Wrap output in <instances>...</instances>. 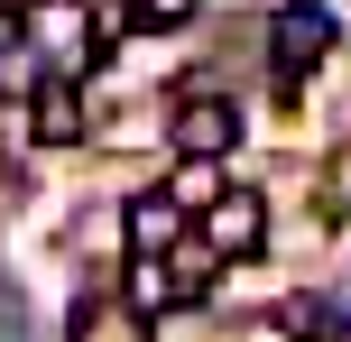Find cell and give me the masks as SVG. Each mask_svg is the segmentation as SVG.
Returning <instances> with one entry per match:
<instances>
[{
  "label": "cell",
  "instance_id": "obj_1",
  "mask_svg": "<svg viewBox=\"0 0 351 342\" xmlns=\"http://www.w3.org/2000/svg\"><path fill=\"white\" fill-rule=\"evenodd\" d=\"M333 47V19L315 10V0H287L278 19H268V56H278V74L296 84V74H315V56Z\"/></svg>",
  "mask_w": 351,
  "mask_h": 342
},
{
  "label": "cell",
  "instance_id": "obj_7",
  "mask_svg": "<svg viewBox=\"0 0 351 342\" xmlns=\"http://www.w3.org/2000/svg\"><path fill=\"white\" fill-rule=\"evenodd\" d=\"M167 195H176V204H185V213H194V222H204V213H213V204H222V195H231V185H222V158H185V167H176V176H167Z\"/></svg>",
  "mask_w": 351,
  "mask_h": 342
},
{
  "label": "cell",
  "instance_id": "obj_9",
  "mask_svg": "<svg viewBox=\"0 0 351 342\" xmlns=\"http://www.w3.org/2000/svg\"><path fill=\"white\" fill-rule=\"evenodd\" d=\"M194 0H130V28H185Z\"/></svg>",
  "mask_w": 351,
  "mask_h": 342
},
{
  "label": "cell",
  "instance_id": "obj_2",
  "mask_svg": "<svg viewBox=\"0 0 351 342\" xmlns=\"http://www.w3.org/2000/svg\"><path fill=\"white\" fill-rule=\"evenodd\" d=\"M241 148V111L222 102V93H204V102H176V158H231Z\"/></svg>",
  "mask_w": 351,
  "mask_h": 342
},
{
  "label": "cell",
  "instance_id": "obj_8",
  "mask_svg": "<svg viewBox=\"0 0 351 342\" xmlns=\"http://www.w3.org/2000/svg\"><path fill=\"white\" fill-rule=\"evenodd\" d=\"M130 306H139V315H167V306H185V278H176L167 259H139V278H130Z\"/></svg>",
  "mask_w": 351,
  "mask_h": 342
},
{
  "label": "cell",
  "instance_id": "obj_5",
  "mask_svg": "<svg viewBox=\"0 0 351 342\" xmlns=\"http://www.w3.org/2000/svg\"><path fill=\"white\" fill-rule=\"evenodd\" d=\"M28 139H47V148L84 139V102H74V84H65V74H47V84L28 93Z\"/></svg>",
  "mask_w": 351,
  "mask_h": 342
},
{
  "label": "cell",
  "instance_id": "obj_3",
  "mask_svg": "<svg viewBox=\"0 0 351 342\" xmlns=\"http://www.w3.org/2000/svg\"><path fill=\"white\" fill-rule=\"evenodd\" d=\"M194 232H204V250H213V259H250V250H259V241H268V204L231 185V195L213 204V213L194 222Z\"/></svg>",
  "mask_w": 351,
  "mask_h": 342
},
{
  "label": "cell",
  "instance_id": "obj_6",
  "mask_svg": "<svg viewBox=\"0 0 351 342\" xmlns=\"http://www.w3.org/2000/svg\"><path fill=\"white\" fill-rule=\"evenodd\" d=\"M74 342H148V315L121 296H84L74 306Z\"/></svg>",
  "mask_w": 351,
  "mask_h": 342
},
{
  "label": "cell",
  "instance_id": "obj_4",
  "mask_svg": "<svg viewBox=\"0 0 351 342\" xmlns=\"http://www.w3.org/2000/svg\"><path fill=\"white\" fill-rule=\"evenodd\" d=\"M185 204H176L167 195V185H158V195H130V213H121V241H130V250H139V259H167L176 250V241H185Z\"/></svg>",
  "mask_w": 351,
  "mask_h": 342
},
{
  "label": "cell",
  "instance_id": "obj_11",
  "mask_svg": "<svg viewBox=\"0 0 351 342\" xmlns=\"http://www.w3.org/2000/svg\"><path fill=\"white\" fill-rule=\"evenodd\" d=\"M324 342H351V324H324Z\"/></svg>",
  "mask_w": 351,
  "mask_h": 342
},
{
  "label": "cell",
  "instance_id": "obj_10",
  "mask_svg": "<svg viewBox=\"0 0 351 342\" xmlns=\"http://www.w3.org/2000/svg\"><path fill=\"white\" fill-rule=\"evenodd\" d=\"M19 37H28V10H19V0H0V65H10V56H28Z\"/></svg>",
  "mask_w": 351,
  "mask_h": 342
}]
</instances>
